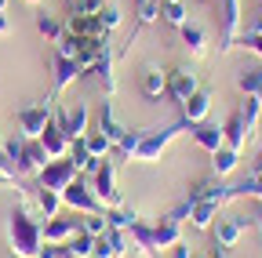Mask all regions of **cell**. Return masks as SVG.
<instances>
[{
    "label": "cell",
    "instance_id": "6da1fadb",
    "mask_svg": "<svg viewBox=\"0 0 262 258\" xmlns=\"http://www.w3.org/2000/svg\"><path fill=\"white\" fill-rule=\"evenodd\" d=\"M8 237H11V254L15 258H37L44 251V225L40 218H33L26 204H18L11 211L8 222Z\"/></svg>",
    "mask_w": 262,
    "mask_h": 258
},
{
    "label": "cell",
    "instance_id": "7a4b0ae2",
    "mask_svg": "<svg viewBox=\"0 0 262 258\" xmlns=\"http://www.w3.org/2000/svg\"><path fill=\"white\" fill-rule=\"evenodd\" d=\"M0 149H4L8 156V164L15 175H40L48 164H51V156L48 149L40 146V138H26V135H15V138H0Z\"/></svg>",
    "mask_w": 262,
    "mask_h": 258
},
{
    "label": "cell",
    "instance_id": "3957f363",
    "mask_svg": "<svg viewBox=\"0 0 262 258\" xmlns=\"http://www.w3.org/2000/svg\"><path fill=\"white\" fill-rule=\"evenodd\" d=\"M182 131H189V124L186 120H179V124H168V127H160V131H142V138H139V149H135V164H153V160H160V153L168 149Z\"/></svg>",
    "mask_w": 262,
    "mask_h": 258
},
{
    "label": "cell",
    "instance_id": "277c9868",
    "mask_svg": "<svg viewBox=\"0 0 262 258\" xmlns=\"http://www.w3.org/2000/svg\"><path fill=\"white\" fill-rule=\"evenodd\" d=\"M62 204L70 207V211H80V215H102V211H106V204L98 200L95 185H88V182H80V178H73L70 185L62 189Z\"/></svg>",
    "mask_w": 262,
    "mask_h": 258
},
{
    "label": "cell",
    "instance_id": "5b68a950",
    "mask_svg": "<svg viewBox=\"0 0 262 258\" xmlns=\"http://www.w3.org/2000/svg\"><path fill=\"white\" fill-rule=\"evenodd\" d=\"M127 251H135L127 229H113V225H106V233L95 237V254L91 258H124Z\"/></svg>",
    "mask_w": 262,
    "mask_h": 258
},
{
    "label": "cell",
    "instance_id": "8992f818",
    "mask_svg": "<svg viewBox=\"0 0 262 258\" xmlns=\"http://www.w3.org/2000/svg\"><path fill=\"white\" fill-rule=\"evenodd\" d=\"M241 18H244V11H241V0H222V22H219V51H229L237 44V37H241Z\"/></svg>",
    "mask_w": 262,
    "mask_h": 258
},
{
    "label": "cell",
    "instance_id": "52a82bcc",
    "mask_svg": "<svg viewBox=\"0 0 262 258\" xmlns=\"http://www.w3.org/2000/svg\"><path fill=\"white\" fill-rule=\"evenodd\" d=\"M95 193H98V200L106 204V211L124 204L120 200V189H117V171H113V160L110 156H102V164L95 168Z\"/></svg>",
    "mask_w": 262,
    "mask_h": 258
},
{
    "label": "cell",
    "instance_id": "ba28073f",
    "mask_svg": "<svg viewBox=\"0 0 262 258\" xmlns=\"http://www.w3.org/2000/svg\"><path fill=\"white\" fill-rule=\"evenodd\" d=\"M18 135H26V138H40V131L51 124V102H37V106H26V109H18Z\"/></svg>",
    "mask_w": 262,
    "mask_h": 258
},
{
    "label": "cell",
    "instance_id": "9c48e42d",
    "mask_svg": "<svg viewBox=\"0 0 262 258\" xmlns=\"http://www.w3.org/2000/svg\"><path fill=\"white\" fill-rule=\"evenodd\" d=\"M37 178H40V189H58L62 193L73 178H80V171H77V164H73L70 156H62V160H51Z\"/></svg>",
    "mask_w": 262,
    "mask_h": 258
},
{
    "label": "cell",
    "instance_id": "30bf717a",
    "mask_svg": "<svg viewBox=\"0 0 262 258\" xmlns=\"http://www.w3.org/2000/svg\"><path fill=\"white\" fill-rule=\"evenodd\" d=\"M51 116L62 124V131H66V138H84L91 127H88V120H91V109L88 106H73V109H51Z\"/></svg>",
    "mask_w": 262,
    "mask_h": 258
},
{
    "label": "cell",
    "instance_id": "8fae6325",
    "mask_svg": "<svg viewBox=\"0 0 262 258\" xmlns=\"http://www.w3.org/2000/svg\"><path fill=\"white\" fill-rule=\"evenodd\" d=\"M201 91V84H196V73L189 69V66H179V69H171L168 73V95L182 106V102H189L193 95Z\"/></svg>",
    "mask_w": 262,
    "mask_h": 258
},
{
    "label": "cell",
    "instance_id": "7c38bea8",
    "mask_svg": "<svg viewBox=\"0 0 262 258\" xmlns=\"http://www.w3.org/2000/svg\"><path fill=\"white\" fill-rule=\"evenodd\" d=\"M113 66H117V51L113 48H106L102 55H98L95 62H91V66L84 69V73H91L98 84H102V91H106V99H113V95H117V80H113Z\"/></svg>",
    "mask_w": 262,
    "mask_h": 258
},
{
    "label": "cell",
    "instance_id": "4fadbf2b",
    "mask_svg": "<svg viewBox=\"0 0 262 258\" xmlns=\"http://www.w3.org/2000/svg\"><path fill=\"white\" fill-rule=\"evenodd\" d=\"M211 233H215V244L229 251V247L241 240V233H244V218H237V215H219L215 225H211Z\"/></svg>",
    "mask_w": 262,
    "mask_h": 258
},
{
    "label": "cell",
    "instance_id": "5bb4252c",
    "mask_svg": "<svg viewBox=\"0 0 262 258\" xmlns=\"http://www.w3.org/2000/svg\"><path fill=\"white\" fill-rule=\"evenodd\" d=\"M179 240H182V225H179V218H175V215H164V218L153 225V247H157V251H171Z\"/></svg>",
    "mask_w": 262,
    "mask_h": 258
},
{
    "label": "cell",
    "instance_id": "9a60e30c",
    "mask_svg": "<svg viewBox=\"0 0 262 258\" xmlns=\"http://www.w3.org/2000/svg\"><path fill=\"white\" fill-rule=\"evenodd\" d=\"M40 146L48 149V156L51 160H62V156H70V138H66V131H62V124L51 116V124L40 131Z\"/></svg>",
    "mask_w": 262,
    "mask_h": 258
},
{
    "label": "cell",
    "instance_id": "2e32d148",
    "mask_svg": "<svg viewBox=\"0 0 262 258\" xmlns=\"http://www.w3.org/2000/svg\"><path fill=\"white\" fill-rule=\"evenodd\" d=\"M80 229V225L73 222V218H48L44 222V244H70V237Z\"/></svg>",
    "mask_w": 262,
    "mask_h": 258
},
{
    "label": "cell",
    "instance_id": "e0dca14e",
    "mask_svg": "<svg viewBox=\"0 0 262 258\" xmlns=\"http://www.w3.org/2000/svg\"><path fill=\"white\" fill-rule=\"evenodd\" d=\"M80 73H84V66H80L77 58H70V55H55V91H66Z\"/></svg>",
    "mask_w": 262,
    "mask_h": 258
},
{
    "label": "cell",
    "instance_id": "ac0fdd59",
    "mask_svg": "<svg viewBox=\"0 0 262 258\" xmlns=\"http://www.w3.org/2000/svg\"><path fill=\"white\" fill-rule=\"evenodd\" d=\"M189 135H193V142H196V146L208 149V153H215V149L222 146V127H219V124H208V120L189 124Z\"/></svg>",
    "mask_w": 262,
    "mask_h": 258
},
{
    "label": "cell",
    "instance_id": "d6986e66",
    "mask_svg": "<svg viewBox=\"0 0 262 258\" xmlns=\"http://www.w3.org/2000/svg\"><path fill=\"white\" fill-rule=\"evenodd\" d=\"M95 127H98V131H102L113 146L127 135V127H124V124L117 120V113H113V102H102V109H98V124H95Z\"/></svg>",
    "mask_w": 262,
    "mask_h": 258
},
{
    "label": "cell",
    "instance_id": "ffe728a7",
    "mask_svg": "<svg viewBox=\"0 0 262 258\" xmlns=\"http://www.w3.org/2000/svg\"><path fill=\"white\" fill-rule=\"evenodd\" d=\"M222 146H229V149H241V153H244V146H248V131H244L241 109H237V113H229V120L222 124Z\"/></svg>",
    "mask_w": 262,
    "mask_h": 258
},
{
    "label": "cell",
    "instance_id": "44dd1931",
    "mask_svg": "<svg viewBox=\"0 0 262 258\" xmlns=\"http://www.w3.org/2000/svg\"><path fill=\"white\" fill-rule=\"evenodd\" d=\"M211 113V91H196L189 102H182V120L186 124H201Z\"/></svg>",
    "mask_w": 262,
    "mask_h": 258
},
{
    "label": "cell",
    "instance_id": "7402d4cb",
    "mask_svg": "<svg viewBox=\"0 0 262 258\" xmlns=\"http://www.w3.org/2000/svg\"><path fill=\"white\" fill-rule=\"evenodd\" d=\"M237 164H241V149L219 146V149L211 153V171H215V178H226V175H233V171H237Z\"/></svg>",
    "mask_w": 262,
    "mask_h": 258
},
{
    "label": "cell",
    "instance_id": "603a6c76",
    "mask_svg": "<svg viewBox=\"0 0 262 258\" xmlns=\"http://www.w3.org/2000/svg\"><path fill=\"white\" fill-rule=\"evenodd\" d=\"M66 29L77 37H110L102 22H98V15H70V22H66Z\"/></svg>",
    "mask_w": 262,
    "mask_h": 258
},
{
    "label": "cell",
    "instance_id": "cb8c5ba5",
    "mask_svg": "<svg viewBox=\"0 0 262 258\" xmlns=\"http://www.w3.org/2000/svg\"><path fill=\"white\" fill-rule=\"evenodd\" d=\"M142 95L146 99H160V95H168V73L160 66H149L142 73Z\"/></svg>",
    "mask_w": 262,
    "mask_h": 258
},
{
    "label": "cell",
    "instance_id": "d4e9b609",
    "mask_svg": "<svg viewBox=\"0 0 262 258\" xmlns=\"http://www.w3.org/2000/svg\"><path fill=\"white\" fill-rule=\"evenodd\" d=\"M70 160L77 164V171H80V175H84V171H91V175H95V168L102 164L98 156H91V149H88V142H84V138H73V142H70Z\"/></svg>",
    "mask_w": 262,
    "mask_h": 258
},
{
    "label": "cell",
    "instance_id": "484cf974",
    "mask_svg": "<svg viewBox=\"0 0 262 258\" xmlns=\"http://www.w3.org/2000/svg\"><path fill=\"white\" fill-rule=\"evenodd\" d=\"M258 116H262V102H258V95H248L244 106H241V120H244L248 142H251V138H255V131H258Z\"/></svg>",
    "mask_w": 262,
    "mask_h": 258
},
{
    "label": "cell",
    "instance_id": "4316f807",
    "mask_svg": "<svg viewBox=\"0 0 262 258\" xmlns=\"http://www.w3.org/2000/svg\"><path fill=\"white\" fill-rule=\"evenodd\" d=\"M135 222H139V211H135V207H127V204L106 211V225H113V229H131Z\"/></svg>",
    "mask_w": 262,
    "mask_h": 258
},
{
    "label": "cell",
    "instance_id": "83f0119b",
    "mask_svg": "<svg viewBox=\"0 0 262 258\" xmlns=\"http://www.w3.org/2000/svg\"><path fill=\"white\" fill-rule=\"evenodd\" d=\"M182 40H186V48L193 55H204V48H208V37H204V29L196 26V22H186L182 26Z\"/></svg>",
    "mask_w": 262,
    "mask_h": 258
},
{
    "label": "cell",
    "instance_id": "f1b7e54d",
    "mask_svg": "<svg viewBox=\"0 0 262 258\" xmlns=\"http://www.w3.org/2000/svg\"><path fill=\"white\" fill-rule=\"evenodd\" d=\"M37 207H40L44 222H48V218H55V215H58V207H62V193H58V189H40V193H37Z\"/></svg>",
    "mask_w": 262,
    "mask_h": 258
},
{
    "label": "cell",
    "instance_id": "f546056e",
    "mask_svg": "<svg viewBox=\"0 0 262 258\" xmlns=\"http://www.w3.org/2000/svg\"><path fill=\"white\" fill-rule=\"evenodd\" d=\"M73 251V258H91L95 254V237L91 233H84V229H77L73 237H70V244H66Z\"/></svg>",
    "mask_w": 262,
    "mask_h": 258
},
{
    "label": "cell",
    "instance_id": "4dcf8cb0",
    "mask_svg": "<svg viewBox=\"0 0 262 258\" xmlns=\"http://www.w3.org/2000/svg\"><path fill=\"white\" fill-rule=\"evenodd\" d=\"M84 142H88V149H91V156H98V160H102V156H110L113 153V142L102 135V131H98V127H95V131H88L84 135Z\"/></svg>",
    "mask_w": 262,
    "mask_h": 258
},
{
    "label": "cell",
    "instance_id": "1f68e13d",
    "mask_svg": "<svg viewBox=\"0 0 262 258\" xmlns=\"http://www.w3.org/2000/svg\"><path fill=\"white\" fill-rule=\"evenodd\" d=\"M160 18H164V22H171V26H179V29L189 22L186 8H182V0H171V4H160Z\"/></svg>",
    "mask_w": 262,
    "mask_h": 258
},
{
    "label": "cell",
    "instance_id": "d6a6232c",
    "mask_svg": "<svg viewBox=\"0 0 262 258\" xmlns=\"http://www.w3.org/2000/svg\"><path fill=\"white\" fill-rule=\"evenodd\" d=\"M37 29H40V33H44V37H48L51 44H55V40H58V37L66 33V26H62V22H58L55 15H48V11H44V15H37Z\"/></svg>",
    "mask_w": 262,
    "mask_h": 258
},
{
    "label": "cell",
    "instance_id": "836d02e7",
    "mask_svg": "<svg viewBox=\"0 0 262 258\" xmlns=\"http://www.w3.org/2000/svg\"><path fill=\"white\" fill-rule=\"evenodd\" d=\"M237 84H241V91H244V95H258V91H262V66L244 69V73L237 77Z\"/></svg>",
    "mask_w": 262,
    "mask_h": 258
},
{
    "label": "cell",
    "instance_id": "e575fe53",
    "mask_svg": "<svg viewBox=\"0 0 262 258\" xmlns=\"http://www.w3.org/2000/svg\"><path fill=\"white\" fill-rule=\"evenodd\" d=\"M139 138H142V131H127L113 149H117V156L124 160V164H131V156H135V149H139Z\"/></svg>",
    "mask_w": 262,
    "mask_h": 258
},
{
    "label": "cell",
    "instance_id": "d590c367",
    "mask_svg": "<svg viewBox=\"0 0 262 258\" xmlns=\"http://www.w3.org/2000/svg\"><path fill=\"white\" fill-rule=\"evenodd\" d=\"M135 11H139V26H149L160 18V0H139Z\"/></svg>",
    "mask_w": 262,
    "mask_h": 258
},
{
    "label": "cell",
    "instance_id": "8d00e7d4",
    "mask_svg": "<svg viewBox=\"0 0 262 258\" xmlns=\"http://www.w3.org/2000/svg\"><path fill=\"white\" fill-rule=\"evenodd\" d=\"M77 225H80L84 233H91V237H98V233H106V211H102V215H84V218H80Z\"/></svg>",
    "mask_w": 262,
    "mask_h": 258
},
{
    "label": "cell",
    "instance_id": "74e56055",
    "mask_svg": "<svg viewBox=\"0 0 262 258\" xmlns=\"http://www.w3.org/2000/svg\"><path fill=\"white\" fill-rule=\"evenodd\" d=\"M98 22H102V29H106V33H113V29L120 26V8H113V4H106L102 11H98Z\"/></svg>",
    "mask_w": 262,
    "mask_h": 258
},
{
    "label": "cell",
    "instance_id": "f35d334b",
    "mask_svg": "<svg viewBox=\"0 0 262 258\" xmlns=\"http://www.w3.org/2000/svg\"><path fill=\"white\" fill-rule=\"evenodd\" d=\"M237 44H241L244 51H255V55L262 58V33H248V29H241V37H237Z\"/></svg>",
    "mask_w": 262,
    "mask_h": 258
},
{
    "label": "cell",
    "instance_id": "ab89813d",
    "mask_svg": "<svg viewBox=\"0 0 262 258\" xmlns=\"http://www.w3.org/2000/svg\"><path fill=\"white\" fill-rule=\"evenodd\" d=\"M110 0H73V15H98Z\"/></svg>",
    "mask_w": 262,
    "mask_h": 258
},
{
    "label": "cell",
    "instance_id": "60d3db41",
    "mask_svg": "<svg viewBox=\"0 0 262 258\" xmlns=\"http://www.w3.org/2000/svg\"><path fill=\"white\" fill-rule=\"evenodd\" d=\"M171 258H193V251H189V244H182V240H179V244L171 247Z\"/></svg>",
    "mask_w": 262,
    "mask_h": 258
},
{
    "label": "cell",
    "instance_id": "b9f144b4",
    "mask_svg": "<svg viewBox=\"0 0 262 258\" xmlns=\"http://www.w3.org/2000/svg\"><path fill=\"white\" fill-rule=\"evenodd\" d=\"M15 182V171H8V168H0V185H11Z\"/></svg>",
    "mask_w": 262,
    "mask_h": 258
},
{
    "label": "cell",
    "instance_id": "7bdbcfd3",
    "mask_svg": "<svg viewBox=\"0 0 262 258\" xmlns=\"http://www.w3.org/2000/svg\"><path fill=\"white\" fill-rule=\"evenodd\" d=\"M8 29H11V22H8V11H0V37H4Z\"/></svg>",
    "mask_w": 262,
    "mask_h": 258
},
{
    "label": "cell",
    "instance_id": "ee69618b",
    "mask_svg": "<svg viewBox=\"0 0 262 258\" xmlns=\"http://www.w3.org/2000/svg\"><path fill=\"white\" fill-rule=\"evenodd\" d=\"M204 258H226V247H219V244H215V247H211Z\"/></svg>",
    "mask_w": 262,
    "mask_h": 258
},
{
    "label": "cell",
    "instance_id": "f6af8a7d",
    "mask_svg": "<svg viewBox=\"0 0 262 258\" xmlns=\"http://www.w3.org/2000/svg\"><path fill=\"white\" fill-rule=\"evenodd\" d=\"M251 171H255V175H262V149H258V156H255V164H251Z\"/></svg>",
    "mask_w": 262,
    "mask_h": 258
},
{
    "label": "cell",
    "instance_id": "bcb514c9",
    "mask_svg": "<svg viewBox=\"0 0 262 258\" xmlns=\"http://www.w3.org/2000/svg\"><path fill=\"white\" fill-rule=\"evenodd\" d=\"M0 168H8V171H11V164H8V156H4V149H0Z\"/></svg>",
    "mask_w": 262,
    "mask_h": 258
},
{
    "label": "cell",
    "instance_id": "7dc6e473",
    "mask_svg": "<svg viewBox=\"0 0 262 258\" xmlns=\"http://www.w3.org/2000/svg\"><path fill=\"white\" fill-rule=\"evenodd\" d=\"M26 4H40V0H26Z\"/></svg>",
    "mask_w": 262,
    "mask_h": 258
},
{
    "label": "cell",
    "instance_id": "c3c4849f",
    "mask_svg": "<svg viewBox=\"0 0 262 258\" xmlns=\"http://www.w3.org/2000/svg\"><path fill=\"white\" fill-rule=\"evenodd\" d=\"M258 229H262V215H258Z\"/></svg>",
    "mask_w": 262,
    "mask_h": 258
},
{
    "label": "cell",
    "instance_id": "681fc988",
    "mask_svg": "<svg viewBox=\"0 0 262 258\" xmlns=\"http://www.w3.org/2000/svg\"><path fill=\"white\" fill-rule=\"evenodd\" d=\"M160 4H171V0H160Z\"/></svg>",
    "mask_w": 262,
    "mask_h": 258
},
{
    "label": "cell",
    "instance_id": "f907efd6",
    "mask_svg": "<svg viewBox=\"0 0 262 258\" xmlns=\"http://www.w3.org/2000/svg\"><path fill=\"white\" fill-rule=\"evenodd\" d=\"M258 102H262V91H258Z\"/></svg>",
    "mask_w": 262,
    "mask_h": 258
},
{
    "label": "cell",
    "instance_id": "816d5d0a",
    "mask_svg": "<svg viewBox=\"0 0 262 258\" xmlns=\"http://www.w3.org/2000/svg\"><path fill=\"white\" fill-rule=\"evenodd\" d=\"M70 4H73V0H70Z\"/></svg>",
    "mask_w": 262,
    "mask_h": 258
}]
</instances>
